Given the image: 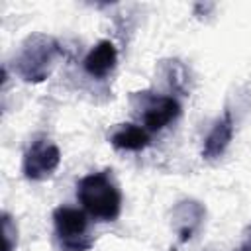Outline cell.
I'll list each match as a JSON object with an SVG mask.
<instances>
[{"label":"cell","instance_id":"cell-11","mask_svg":"<svg viewBox=\"0 0 251 251\" xmlns=\"http://www.w3.org/2000/svg\"><path fill=\"white\" fill-rule=\"evenodd\" d=\"M235 251H251V249H247L245 245H241V247H239V249H235Z\"/></svg>","mask_w":251,"mask_h":251},{"label":"cell","instance_id":"cell-3","mask_svg":"<svg viewBox=\"0 0 251 251\" xmlns=\"http://www.w3.org/2000/svg\"><path fill=\"white\" fill-rule=\"evenodd\" d=\"M55 235L63 251H88L94 245L90 220L78 208L59 206L53 212Z\"/></svg>","mask_w":251,"mask_h":251},{"label":"cell","instance_id":"cell-6","mask_svg":"<svg viewBox=\"0 0 251 251\" xmlns=\"http://www.w3.org/2000/svg\"><path fill=\"white\" fill-rule=\"evenodd\" d=\"M116 63H118L116 45L112 41H108V39H102L88 51V55L82 61V67L90 76L104 78L116 69Z\"/></svg>","mask_w":251,"mask_h":251},{"label":"cell","instance_id":"cell-5","mask_svg":"<svg viewBox=\"0 0 251 251\" xmlns=\"http://www.w3.org/2000/svg\"><path fill=\"white\" fill-rule=\"evenodd\" d=\"M141 110V120L147 131H161L180 116V104L173 96H145Z\"/></svg>","mask_w":251,"mask_h":251},{"label":"cell","instance_id":"cell-9","mask_svg":"<svg viewBox=\"0 0 251 251\" xmlns=\"http://www.w3.org/2000/svg\"><path fill=\"white\" fill-rule=\"evenodd\" d=\"M112 145L116 149H124V151H141L149 145V131L141 126L135 124H124L122 127H118L112 137H110Z\"/></svg>","mask_w":251,"mask_h":251},{"label":"cell","instance_id":"cell-2","mask_svg":"<svg viewBox=\"0 0 251 251\" xmlns=\"http://www.w3.org/2000/svg\"><path fill=\"white\" fill-rule=\"evenodd\" d=\"M59 57L61 47L55 37L47 33H31L22 43L14 67L25 82H43L51 75Z\"/></svg>","mask_w":251,"mask_h":251},{"label":"cell","instance_id":"cell-1","mask_svg":"<svg viewBox=\"0 0 251 251\" xmlns=\"http://www.w3.org/2000/svg\"><path fill=\"white\" fill-rule=\"evenodd\" d=\"M76 198L82 208L100 222H114L122 210V194L108 171L90 173L76 184Z\"/></svg>","mask_w":251,"mask_h":251},{"label":"cell","instance_id":"cell-4","mask_svg":"<svg viewBox=\"0 0 251 251\" xmlns=\"http://www.w3.org/2000/svg\"><path fill=\"white\" fill-rule=\"evenodd\" d=\"M61 163V151L49 139H35L24 153L22 171L29 180H45Z\"/></svg>","mask_w":251,"mask_h":251},{"label":"cell","instance_id":"cell-7","mask_svg":"<svg viewBox=\"0 0 251 251\" xmlns=\"http://www.w3.org/2000/svg\"><path fill=\"white\" fill-rule=\"evenodd\" d=\"M231 137H233V118H231V112L226 110L224 116L212 126L210 133L206 135L204 145H202V157L216 159L224 155V151L231 143Z\"/></svg>","mask_w":251,"mask_h":251},{"label":"cell","instance_id":"cell-10","mask_svg":"<svg viewBox=\"0 0 251 251\" xmlns=\"http://www.w3.org/2000/svg\"><path fill=\"white\" fill-rule=\"evenodd\" d=\"M0 233H2V251H14L18 243V226L10 214L2 212L0 216Z\"/></svg>","mask_w":251,"mask_h":251},{"label":"cell","instance_id":"cell-8","mask_svg":"<svg viewBox=\"0 0 251 251\" xmlns=\"http://www.w3.org/2000/svg\"><path fill=\"white\" fill-rule=\"evenodd\" d=\"M204 214H206V210L200 202H194V200L178 202V206L173 212V218H175V226L178 229V241L180 243H186L194 235L200 222L204 220Z\"/></svg>","mask_w":251,"mask_h":251}]
</instances>
